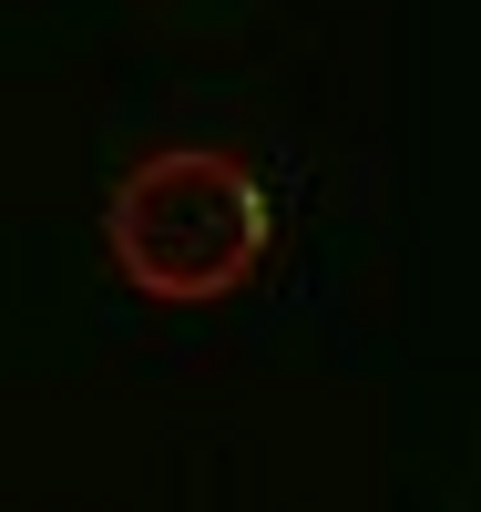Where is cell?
<instances>
[{
  "label": "cell",
  "instance_id": "obj_1",
  "mask_svg": "<svg viewBox=\"0 0 481 512\" xmlns=\"http://www.w3.org/2000/svg\"><path fill=\"white\" fill-rule=\"evenodd\" d=\"M103 256L154 308H215L267 256V185L215 144H164L103 195Z\"/></svg>",
  "mask_w": 481,
  "mask_h": 512
}]
</instances>
